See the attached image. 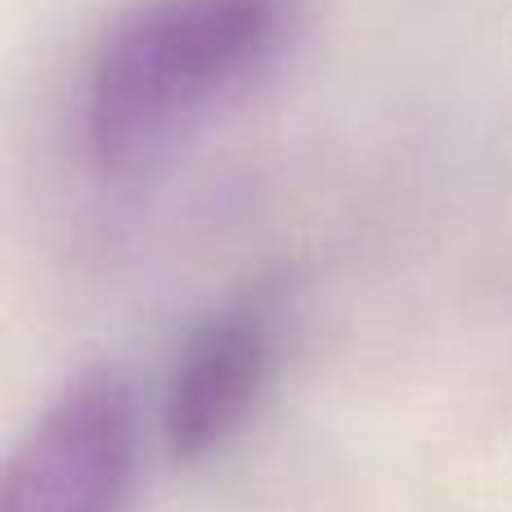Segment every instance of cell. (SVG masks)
Here are the masks:
<instances>
[{
  "label": "cell",
  "instance_id": "6da1fadb",
  "mask_svg": "<svg viewBox=\"0 0 512 512\" xmlns=\"http://www.w3.org/2000/svg\"><path fill=\"white\" fill-rule=\"evenodd\" d=\"M306 0H135L95 41L81 81V144L99 176L131 180L297 41Z\"/></svg>",
  "mask_w": 512,
  "mask_h": 512
},
{
  "label": "cell",
  "instance_id": "7a4b0ae2",
  "mask_svg": "<svg viewBox=\"0 0 512 512\" xmlns=\"http://www.w3.org/2000/svg\"><path fill=\"white\" fill-rule=\"evenodd\" d=\"M135 391L108 364L77 373L0 468V512H117L131 490Z\"/></svg>",
  "mask_w": 512,
  "mask_h": 512
},
{
  "label": "cell",
  "instance_id": "3957f363",
  "mask_svg": "<svg viewBox=\"0 0 512 512\" xmlns=\"http://www.w3.org/2000/svg\"><path fill=\"white\" fill-rule=\"evenodd\" d=\"M288 310L270 283L216 306L185 337L162 391V445L194 468L221 454L256 418L283 360Z\"/></svg>",
  "mask_w": 512,
  "mask_h": 512
}]
</instances>
